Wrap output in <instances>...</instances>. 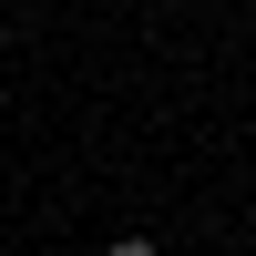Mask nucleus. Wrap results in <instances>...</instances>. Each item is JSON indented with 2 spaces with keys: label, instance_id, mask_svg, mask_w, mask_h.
<instances>
[{
  "label": "nucleus",
  "instance_id": "obj_1",
  "mask_svg": "<svg viewBox=\"0 0 256 256\" xmlns=\"http://www.w3.org/2000/svg\"><path fill=\"white\" fill-rule=\"evenodd\" d=\"M102 256H164V246H154V236H113Z\"/></svg>",
  "mask_w": 256,
  "mask_h": 256
}]
</instances>
